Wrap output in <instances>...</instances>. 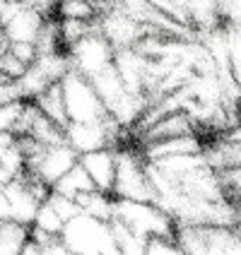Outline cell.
<instances>
[{
    "label": "cell",
    "mask_w": 241,
    "mask_h": 255,
    "mask_svg": "<svg viewBox=\"0 0 241 255\" xmlns=\"http://www.w3.org/2000/svg\"><path fill=\"white\" fill-rule=\"evenodd\" d=\"M58 243L72 255H121L111 222H101L89 214H77L65 222Z\"/></svg>",
    "instance_id": "6da1fadb"
},
{
    "label": "cell",
    "mask_w": 241,
    "mask_h": 255,
    "mask_svg": "<svg viewBox=\"0 0 241 255\" xmlns=\"http://www.w3.org/2000/svg\"><path fill=\"white\" fill-rule=\"evenodd\" d=\"M114 222L138 236L140 241H155V239H169L174 241V219L162 212L152 202H133V200L114 198Z\"/></svg>",
    "instance_id": "7a4b0ae2"
},
{
    "label": "cell",
    "mask_w": 241,
    "mask_h": 255,
    "mask_svg": "<svg viewBox=\"0 0 241 255\" xmlns=\"http://www.w3.org/2000/svg\"><path fill=\"white\" fill-rule=\"evenodd\" d=\"M174 243L186 255H239V227H176Z\"/></svg>",
    "instance_id": "3957f363"
},
{
    "label": "cell",
    "mask_w": 241,
    "mask_h": 255,
    "mask_svg": "<svg viewBox=\"0 0 241 255\" xmlns=\"http://www.w3.org/2000/svg\"><path fill=\"white\" fill-rule=\"evenodd\" d=\"M60 92H63V104L68 123H101L109 121V114L99 101L94 87L87 82L80 72L68 70L60 80Z\"/></svg>",
    "instance_id": "277c9868"
},
{
    "label": "cell",
    "mask_w": 241,
    "mask_h": 255,
    "mask_svg": "<svg viewBox=\"0 0 241 255\" xmlns=\"http://www.w3.org/2000/svg\"><path fill=\"white\" fill-rule=\"evenodd\" d=\"M116 173L111 185V198L133 200V202H152V185L145 173V161L138 149H114Z\"/></svg>",
    "instance_id": "5b68a950"
},
{
    "label": "cell",
    "mask_w": 241,
    "mask_h": 255,
    "mask_svg": "<svg viewBox=\"0 0 241 255\" xmlns=\"http://www.w3.org/2000/svg\"><path fill=\"white\" fill-rule=\"evenodd\" d=\"M43 24H46V17L34 7V2H19L17 12L5 24H0L5 46H19V43L34 46L39 34H41Z\"/></svg>",
    "instance_id": "8992f818"
},
{
    "label": "cell",
    "mask_w": 241,
    "mask_h": 255,
    "mask_svg": "<svg viewBox=\"0 0 241 255\" xmlns=\"http://www.w3.org/2000/svg\"><path fill=\"white\" fill-rule=\"evenodd\" d=\"M80 166L87 171V176L92 178L94 188L99 193H109L111 195V185H114V173H116V152L111 147L106 149H97V152H89L82 154L80 159Z\"/></svg>",
    "instance_id": "52a82bcc"
},
{
    "label": "cell",
    "mask_w": 241,
    "mask_h": 255,
    "mask_svg": "<svg viewBox=\"0 0 241 255\" xmlns=\"http://www.w3.org/2000/svg\"><path fill=\"white\" fill-rule=\"evenodd\" d=\"M203 152V142L198 135H186V137H169V140L150 142L138 149L142 161H157V159H167V156H184V154H200Z\"/></svg>",
    "instance_id": "ba28073f"
},
{
    "label": "cell",
    "mask_w": 241,
    "mask_h": 255,
    "mask_svg": "<svg viewBox=\"0 0 241 255\" xmlns=\"http://www.w3.org/2000/svg\"><path fill=\"white\" fill-rule=\"evenodd\" d=\"M31 101L36 104V109H39L51 123H56V126H60L63 130H65V126H68V114H65V104H63L60 82L46 87L41 94H39L36 99H31Z\"/></svg>",
    "instance_id": "9c48e42d"
},
{
    "label": "cell",
    "mask_w": 241,
    "mask_h": 255,
    "mask_svg": "<svg viewBox=\"0 0 241 255\" xmlns=\"http://www.w3.org/2000/svg\"><path fill=\"white\" fill-rule=\"evenodd\" d=\"M53 193H58V195H63V198H80V195H85V193H92V190H97L94 188V183H92V178L87 176V171L80 166V161L72 166L60 181H58L53 188H51Z\"/></svg>",
    "instance_id": "30bf717a"
},
{
    "label": "cell",
    "mask_w": 241,
    "mask_h": 255,
    "mask_svg": "<svg viewBox=\"0 0 241 255\" xmlns=\"http://www.w3.org/2000/svg\"><path fill=\"white\" fill-rule=\"evenodd\" d=\"M29 241V227L12 219L0 222V255H22Z\"/></svg>",
    "instance_id": "8fae6325"
},
{
    "label": "cell",
    "mask_w": 241,
    "mask_h": 255,
    "mask_svg": "<svg viewBox=\"0 0 241 255\" xmlns=\"http://www.w3.org/2000/svg\"><path fill=\"white\" fill-rule=\"evenodd\" d=\"M22 255H48V253H46V243L34 241V239L29 236V241H27V246H24Z\"/></svg>",
    "instance_id": "7c38bea8"
},
{
    "label": "cell",
    "mask_w": 241,
    "mask_h": 255,
    "mask_svg": "<svg viewBox=\"0 0 241 255\" xmlns=\"http://www.w3.org/2000/svg\"><path fill=\"white\" fill-rule=\"evenodd\" d=\"M10 219V210H7V200H5V185L0 183V222Z\"/></svg>",
    "instance_id": "4fadbf2b"
}]
</instances>
